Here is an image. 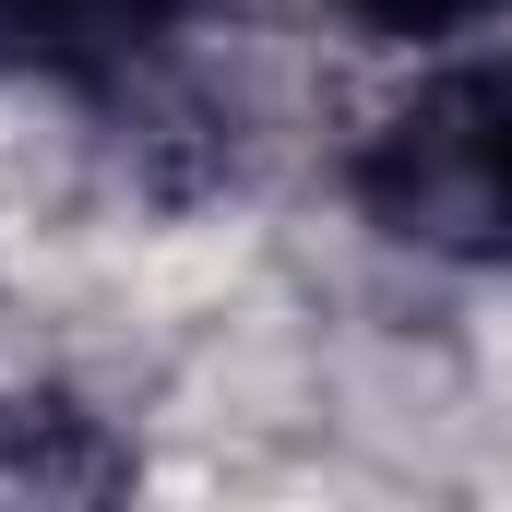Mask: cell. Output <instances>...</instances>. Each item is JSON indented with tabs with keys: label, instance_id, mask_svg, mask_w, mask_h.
<instances>
[{
	"label": "cell",
	"instance_id": "obj_1",
	"mask_svg": "<svg viewBox=\"0 0 512 512\" xmlns=\"http://www.w3.org/2000/svg\"><path fill=\"white\" fill-rule=\"evenodd\" d=\"M358 227L453 274H512V48L429 60L346 143Z\"/></svg>",
	"mask_w": 512,
	"mask_h": 512
},
{
	"label": "cell",
	"instance_id": "obj_2",
	"mask_svg": "<svg viewBox=\"0 0 512 512\" xmlns=\"http://www.w3.org/2000/svg\"><path fill=\"white\" fill-rule=\"evenodd\" d=\"M215 0H0V96H72V108H131Z\"/></svg>",
	"mask_w": 512,
	"mask_h": 512
},
{
	"label": "cell",
	"instance_id": "obj_3",
	"mask_svg": "<svg viewBox=\"0 0 512 512\" xmlns=\"http://www.w3.org/2000/svg\"><path fill=\"white\" fill-rule=\"evenodd\" d=\"M131 489V453L60 393H0V501H108Z\"/></svg>",
	"mask_w": 512,
	"mask_h": 512
},
{
	"label": "cell",
	"instance_id": "obj_4",
	"mask_svg": "<svg viewBox=\"0 0 512 512\" xmlns=\"http://www.w3.org/2000/svg\"><path fill=\"white\" fill-rule=\"evenodd\" d=\"M370 48H465V36H501L512 0H334Z\"/></svg>",
	"mask_w": 512,
	"mask_h": 512
}]
</instances>
